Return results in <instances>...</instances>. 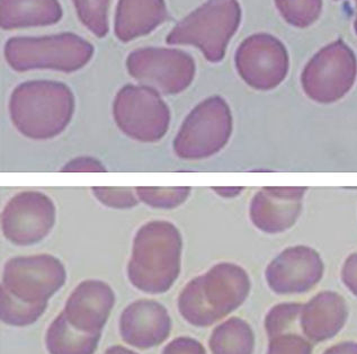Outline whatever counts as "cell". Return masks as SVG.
<instances>
[{
  "mask_svg": "<svg viewBox=\"0 0 357 354\" xmlns=\"http://www.w3.org/2000/svg\"><path fill=\"white\" fill-rule=\"evenodd\" d=\"M65 280L61 263L49 255L9 260L1 288V320L17 327L36 323Z\"/></svg>",
  "mask_w": 357,
  "mask_h": 354,
  "instance_id": "1",
  "label": "cell"
},
{
  "mask_svg": "<svg viewBox=\"0 0 357 354\" xmlns=\"http://www.w3.org/2000/svg\"><path fill=\"white\" fill-rule=\"evenodd\" d=\"M249 289L248 275L241 267L219 264L183 290L179 313L190 325L208 327L241 307Z\"/></svg>",
  "mask_w": 357,
  "mask_h": 354,
  "instance_id": "2",
  "label": "cell"
},
{
  "mask_svg": "<svg viewBox=\"0 0 357 354\" xmlns=\"http://www.w3.org/2000/svg\"><path fill=\"white\" fill-rule=\"evenodd\" d=\"M241 20L237 0H208L202 7L179 22L167 38L169 44H193L210 61H220L227 44Z\"/></svg>",
  "mask_w": 357,
  "mask_h": 354,
  "instance_id": "3",
  "label": "cell"
},
{
  "mask_svg": "<svg viewBox=\"0 0 357 354\" xmlns=\"http://www.w3.org/2000/svg\"><path fill=\"white\" fill-rule=\"evenodd\" d=\"M93 47L70 33L45 38H14L6 44V58L16 71L54 68L77 71L91 59Z\"/></svg>",
  "mask_w": 357,
  "mask_h": 354,
  "instance_id": "4",
  "label": "cell"
},
{
  "mask_svg": "<svg viewBox=\"0 0 357 354\" xmlns=\"http://www.w3.org/2000/svg\"><path fill=\"white\" fill-rule=\"evenodd\" d=\"M356 73L354 52L338 40L311 59L302 73V85L312 100L335 102L351 89Z\"/></svg>",
  "mask_w": 357,
  "mask_h": 354,
  "instance_id": "5",
  "label": "cell"
},
{
  "mask_svg": "<svg viewBox=\"0 0 357 354\" xmlns=\"http://www.w3.org/2000/svg\"><path fill=\"white\" fill-rule=\"evenodd\" d=\"M140 239L129 264V278L144 293H166L173 286L181 269V245L177 239L167 242Z\"/></svg>",
  "mask_w": 357,
  "mask_h": 354,
  "instance_id": "6",
  "label": "cell"
},
{
  "mask_svg": "<svg viewBox=\"0 0 357 354\" xmlns=\"http://www.w3.org/2000/svg\"><path fill=\"white\" fill-rule=\"evenodd\" d=\"M237 68L243 80L257 89L280 85L289 71V56L280 40L268 34H255L238 49Z\"/></svg>",
  "mask_w": 357,
  "mask_h": 354,
  "instance_id": "7",
  "label": "cell"
},
{
  "mask_svg": "<svg viewBox=\"0 0 357 354\" xmlns=\"http://www.w3.org/2000/svg\"><path fill=\"white\" fill-rule=\"evenodd\" d=\"M128 66L137 80L167 93L182 91L194 75L193 59L178 50H137L129 57Z\"/></svg>",
  "mask_w": 357,
  "mask_h": 354,
  "instance_id": "8",
  "label": "cell"
},
{
  "mask_svg": "<svg viewBox=\"0 0 357 354\" xmlns=\"http://www.w3.org/2000/svg\"><path fill=\"white\" fill-rule=\"evenodd\" d=\"M324 264L319 255L307 247L289 249L266 270L267 283L278 295L305 293L321 280Z\"/></svg>",
  "mask_w": 357,
  "mask_h": 354,
  "instance_id": "9",
  "label": "cell"
},
{
  "mask_svg": "<svg viewBox=\"0 0 357 354\" xmlns=\"http://www.w3.org/2000/svg\"><path fill=\"white\" fill-rule=\"evenodd\" d=\"M172 319L167 309L148 299L132 302L120 318V333L124 342L146 350L160 346L169 337Z\"/></svg>",
  "mask_w": 357,
  "mask_h": 354,
  "instance_id": "10",
  "label": "cell"
},
{
  "mask_svg": "<svg viewBox=\"0 0 357 354\" xmlns=\"http://www.w3.org/2000/svg\"><path fill=\"white\" fill-rule=\"evenodd\" d=\"M114 302V293L107 284L85 281L71 293L62 314L78 331L102 334Z\"/></svg>",
  "mask_w": 357,
  "mask_h": 354,
  "instance_id": "11",
  "label": "cell"
},
{
  "mask_svg": "<svg viewBox=\"0 0 357 354\" xmlns=\"http://www.w3.org/2000/svg\"><path fill=\"white\" fill-rule=\"evenodd\" d=\"M349 318L345 299L338 293L325 291L302 306L300 326L307 340L328 341L342 331Z\"/></svg>",
  "mask_w": 357,
  "mask_h": 354,
  "instance_id": "12",
  "label": "cell"
},
{
  "mask_svg": "<svg viewBox=\"0 0 357 354\" xmlns=\"http://www.w3.org/2000/svg\"><path fill=\"white\" fill-rule=\"evenodd\" d=\"M167 18L164 0H120L115 34L123 42L146 36Z\"/></svg>",
  "mask_w": 357,
  "mask_h": 354,
  "instance_id": "13",
  "label": "cell"
},
{
  "mask_svg": "<svg viewBox=\"0 0 357 354\" xmlns=\"http://www.w3.org/2000/svg\"><path fill=\"white\" fill-rule=\"evenodd\" d=\"M58 0H1V27L51 25L61 18Z\"/></svg>",
  "mask_w": 357,
  "mask_h": 354,
  "instance_id": "14",
  "label": "cell"
},
{
  "mask_svg": "<svg viewBox=\"0 0 357 354\" xmlns=\"http://www.w3.org/2000/svg\"><path fill=\"white\" fill-rule=\"evenodd\" d=\"M100 337L78 331L61 313L47 328L45 346L50 354H95Z\"/></svg>",
  "mask_w": 357,
  "mask_h": 354,
  "instance_id": "15",
  "label": "cell"
},
{
  "mask_svg": "<svg viewBox=\"0 0 357 354\" xmlns=\"http://www.w3.org/2000/svg\"><path fill=\"white\" fill-rule=\"evenodd\" d=\"M208 346L212 354H252L255 335L246 320L231 317L214 328Z\"/></svg>",
  "mask_w": 357,
  "mask_h": 354,
  "instance_id": "16",
  "label": "cell"
},
{
  "mask_svg": "<svg viewBox=\"0 0 357 354\" xmlns=\"http://www.w3.org/2000/svg\"><path fill=\"white\" fill-rule=\"evenodd\" d=\"M282 17L292 27H310L321 14L322 0H275Z\"/></svg>",
  "mask_w": 357,
  "mask_h": 354,
  "instance_id": "17",
  "label": "cell"
},
{
  "mask_svg": "<svg viewBox=\"0 0 357 354\" xmlns=\"http://www.w3.org/2000/svg\"><path fill=\"white\" fill-rule=\"evenodd\" d=\"M111 0H73L80 21L98 38L109 32L107 10Z\"/></svg>",
  "mask_w": 357,
  "mask_h": 354,
  "instance_id": "18",
  "label": "cell"
},
{
  "mask_svg": "<svg viewBox=\"0 0 357 354\" xmlns=\"http://www.w3.org/2000/svg\"><path fill=\"white\" fill-rule=\"evenodd\" d=\"M299 328H287L276 332L268 337V348L266 354H311L312 344L303 333H299Z\"/></svg>",
  "mask_w": 357,
  "mask_h": 354,
  "instance_id": "19",
  "label": "cell"
},
{
  "mask_svg": "<svg viewBox=\"0 0 357 354\" xmlns=\"http://www.w3.org/2000/svg\"><path fill=\"white\" fill-rule=\"evenodd\" d=\"M161 354H206V351L195 339L178 337L167 344Z\"/></svg>",
  "mask_w": 357,
  "mask_h": 354,
  "instance_id": "20",
  "label": "cell"
},
{
  "mask_svg": "<svg viewBox=\"0 0 357 354\" xmlns=\"http://www.w3.org/2000/svg\"><path fill=\"white\" fill-rule=\"evenodd\" d=\"M342 275L347 289L357 297V253L347 258Z\"/></svg>",
  "mask_w": 357,
  "mask_h": 354,
  "instance_id": "21",
  "label": "cell"
},
{
  "mask_svg": "<svg viewBox=\"0 0 357 354\" xmlns=\"http://www.w3.org/2000/svg\"><path fill=\"white\" fill-rule=\"evenodd\" d=\"M324 354H357V343L342 342L331 346Z\"/></svg>",
  "mask_w": 357,
  "mask_h": 354,
  "instance_id": "22",
  "label": "cell"
},
{
  "mask_svg": "<svg viewBox=\"0 0 357 354\" xmlns=\"http://www.w3.org/2000/svg\"><path fill=\"white\" fill-rule=\"evenodd\" d=\"M105 354H138L137 352L132 351L129 348H124V346H114L106 350Z\"/></svg>",
  "mask_w": 357,
  "mask_h": 354,
  "instance_id": "23",
  "label": "cell"
},
{
  "mask_svg": "<svg viewBox=\"0 0 357 354\" xmlns=\"http://www.w3.org/2000/svg\"><path fill=\"white\" fill-rule=\"evenodd\" d=\"M355 5H356V21H355V32L357 34V0H354Z\"/></svg>",
  "mask_w": 357,
  "mask_h": 354,
  "instance_id": "24",
  "label": "cell"
}]
</instances>
